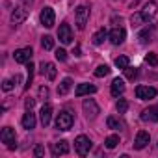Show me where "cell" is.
Returning a JSON list of instances; mask_svg holds the SVG:
<instances>
[{"label":"cell","instance_id":"83f0119b","mask_svg":"<svg viewBox=\"0 0 158 158\" xmlns=\"http://www.w3.org/2000/svg\"><path fill=\"white\" fill-rule=\"evenodd\" d=\"M117 143H119V136H115V134H114V136H108V138L104 139V145H106L108 149H115Z\"/></svg>","mask_w":158,"mask_h":158},{"label":"cell","instance_id":"d590c367","mask_svg":"<svg viewBox=\"0 0 158 158\" xmlns=\"http://www.w3.org/2000/svg\"><path fill=\"white\" fill-rule=\"evenodd\" d=\"M2 89H4V91H11V89H13V82H11V80H4V82H2Z\"/></svg>","mask_w":158,"mask_h":158},{"label":"cell","instance_id":"ffe728a7","mask_svg":"<svg viewBox=\"0 0 158 158\" xmlns=\"http://www.w3.org/2000/svg\"><path fill=\"white\" fill-rule=\"evenodd\" d=\"M52 152H54V154H67V152H69V143H67L65 139H61V141L54 143Z\"/></svg>","mask_w":158,"mask_h":158},{"label":"cell","instance_id":"7c38bea8","mask_svg":"<svg viewBox=\"0 0 158 158\" xmlns=\"http://www.w3.org/2000/svg\"><path fill=\"white\" fill-rule=\"evenodd\" d=\"M149 139H151V136H149V132H145V130H139L138 134H136V139H134V149H143V147H147V143H149Z\"/></svg>","mask_w":158,"mask_h":158},{"label":"cell","instance_id":"ac0fdd59","mask_svg":"<svg viewBox=\"0 0 158 158\" xmlns=\"http://www.w3.org/2000/svg\"><path fill=\"white\" fill-rule=\"evenodd\" d=\"M110 91H112V95H114V97H119V95H123V91H125V82L121 80V78H115V80L112 82V88H110Z\"/></svg>","mask_w":158,"mask_h":158},{"label":"cell","instance_id":"1f68e13d","mask_svg":"<svg viewBox=\"0 0 158 158\" xmlns=\"http://www.w3.org/2000/svg\"><path fill=\"white\" fill-rule=\"evenodd\" d=\"M145 61H147L149 65H158V56H156L154 52H149V54L145 56Z\"/></svg>","mask_w":158,"mask_h":158},{"label":"cell","instance_id":"4fadbf2b","mask_svg":"<svg viewBox=\"0 0 158 158\" xmlns=\"http://www.w3.org/2000/svg\"><path fill=\"white\" fill-rule=\"evenodd\" d=\"M26 17H28V10H24V8H15L13 13H11V23H13V24H21V23L26 21Z\"/></svg>","mask_w":158,"mask_h":158},{"label":"cell","instance_id":"2e32d148","mask_svg":"<svg viewBox=\"0 0 158 158\" xmlns=\"http://www.w3.org/2000/svg\"><path fill=\"white\" fill-rule=\"evenodd\" d=\"M143 121H158V106H149L141 112Z\"/></svg>","mask_w":158,"mask_h":158},{"label":"cell","instance_id":"d6a6232c","mask_svg":"<svg viewBox=\"0 0 158 158\" xmlns=\"http://www.w3.org/2000/svg\"><path fill=\"white\" fill-rule=\"evenodd\" d=\"M48 93H50V91H48V88H47V86H41V88H39V99H41V101L48 99Z\"/></svg>","mask_w":158,"mask_h":158},{"label":"cell","instance_id":"f35d334b","mask_svg":"<svg viewBox=\"0 0 158 158\" xmlns=\"http://www.w3.org/2000/svg\"><path fill=\"white\" fill-rule=\"evenodd\" d=\"M73 54H74V56H82V54H80V47H74V48H73Z\"/></svg>","mask_w":158,"mask_h":158},{"label":"cell","instance_id":"4dcf8cb0","mask_svg":"<svg viewBox=\"0 0 158 158\" xmlns=\"http://www.w3.org/2000/svg\"><path fill=\"white\" fill-rule=\"evenodd\" d=\"M125 76L128 78V80H134V78L138 76V69H136V67H130V65H128V67L125 69Z\"/></svg>","mask_w":158,"mask_h":158},{"label":"cell","instance_id":"e0dca14e","mask_svg":"<svg viewBox=\"0 0 158 158\" xmlns=\"http://www.w3.org/2000/svg\"><path fill=\"white\" fill-rule=\"evenodd\" d=\"M23 127L26 130H32L35 127V114H32V110H28L24 115H23Z\"/></svg>","mask_w":158,"mask_h":158},{"label":"cell","instance_id":"484cf974","mask_svg":"<svg viewBox=\"0 0 158 158\" xmlns=\"http://www.w3.org/2000/svg\"><path fill=\"white\" fill-rule=\"evenodd\" d=\"M115 65H117V69H123V71H125V69L130 65V60H128L127 56H117V58H115Z\"/></svg>","mask_w":158,"mask_h":158},{"label":"cell","instance_id":"8992f818","mask_svg":"<svg viewBox=\"0 0 158 158\" xmlns=\"http://www.w3.org/2000/svg\"><path fill=\"white\" fill-rule=\"evenodd\" d=\"M82 108H84V114H86L88 119H95V117L101 114V108H99V104H97L93 99H86L84 104H82Z\"/></svg>","mask_w":158,"mask_h":158},{"label":"cell","instance_id":"f546056e","mask_svg":"<svg viewBox=\"0 0 158 158\" xmlns=\"http://www.w3.org/2000/svg\"><path fill=\"white\" fill-rule=\"evenodd\" d=\"M115 108H117L119 114H127V110H128V102H127L125 99H119L117 104H115Z\"/></svg>","mask_w":158,"mask_h":158},{"label":"cell","instance_id":"52a82bcc","mask_svg":"<svg viewBox=\"0 0 158 158\" xmlns=\"http://www.w3.org/2000/svg\"><path fill=\"white\" fill-rule=\"evenodd\" d=\"M156 88H149V86H138L136 88V97L141 99V101H149V99H154L156 97Z\"/></svg>","mask_w":158,"mask_h":158},{"label":"cell","instance_id":"ab89813d","mask_svg":"<svg viewBox=\"0 0 158 158\" xmlns=\"http://www.w3.org/2000/svg\"><path fill=\"white\" fill-rule=\"evenodd\" d=\"M23 2H24L26 6H32V2H34V0H23Z\"/></svg>","mask_w":158,"mask_h":158},{"label":"cell","instance_id":"7402d4cb","mask_svg":"<svg viewBox=\"0 0 158 158\" xmlns=\"http://www.w3.org/2000/svg\"><path fill=\"white\" fill-rule=\"evenodd\" d=\"M106 37H108V32H106L104 28H101V30H97V32L93 34V45H102Z\"/></svg>","mask_w":158,"mask_h":158},{"label":"cell","instance_id":"277c9868","mask_svg":"<svg viewBox=\"0 0 158 158\" xmlns=\"http://www.w3.org/2000/svg\"><path fill=\"white\" fill-rule=\"evenodd\" d=\"M88 19H89V10L86 6H78L76 11H74V21H76V28L78 30H84L86 24H88Z\"/></svg>","mask_w":158,"mask_h":158},{"label":"cell","instance_id":"6da1fadb","mask_svg":"<svg viewBox=\"0 0 158 158\" xmlns=\"http://www.w3.org/2000/svg\"><path fill=\"white\" fill-rule=\"evenodd\" d=\"M0 139H2V143H6V147H8L10 151L17 149V136H15V130H13L11 127H4V128H2Z\"/></svg>","mask_w":158,"mask_h":158},{"label":"cell","instance_id":"603a6c76","mask_svg":"<svg viewBox=\"0 0 158 158\" xmlns=\"http://www.w3.org/2000/svg\"><path fill=\"white\" fill-rule=\"evenodd\" d=\"M106 125H108V128H112V130H121V121L117 119V117H114V115H110L108 119H106Z\"/></svg>","mask_w":158,"mask_h":158},{"label":"cell","instance_id":"d4e9b609","mask_svg":"<svg viewBox=\"0 0 158 158\" xmlns=\"http://www.w3.org/2000/svg\"><path fill=\"white\" fill-rule=\"evenodd\" d=\"M145 21H147V19H145V15H143V13H134V15L130 17V23H132V26H141Z\"/></svg>","mask_w":158,"mask_h":158},{"label":"cell","instance_id":"30bf717a","mask_svg":"<svg viewBox=\"0 0 158 158\" xmlns=\"http://www.w3.org/2000/svg\"><path fill=\"white\" fill-rule=\"evenodd\" d=\"M108 37H110V41H112L114 45H121V43L125 41V37H127V32H125V28L117 26V28H114V30L108 34Z\"/></svg>","mask_w":158,"mask_h":158},{"label":"cell","instance_id":"8fae6325","mask_svg":"<svg viewBox=\"0 0 158 158\" xmlns=\"http://www.w3.org/2000/svg\"><path fill=\"white\" fill-rule=\"evenodd\" d=\"M39 73H41L43 76L47 74L48 80H54V78H56V67H54V63H50V61H41Z\"/></svg>","mask_w":158,"mask_h":158},{"label":"cell","instance_id":"8d00e7d4","mask_svg":"<svg viewBox=\"0 0 158 158\" xmlns=\"http://www.w3.org/2000/svg\"><path fill=\"white\" fill-rule=\"evenodd\" d=\"M34 104H35V99H32V97H28V99L24 101V106H26V110H32V108H34Z\"/></svg>","mask_w":158,"mask_h":158},{"label":"cell","instance_id":"74e56055","mask_svg":"<svg viewBox=\"0 0 158 158\" xmlns=\"http://www.w3.org/2000/svg\"><path fill=\"white\" fill-rule=\"evenodd\" d=\"M34 154H35V156H43V154H45V149H43L41 145H37L35 151H34Z\"/></svg>","mask_w":158,"mask_h":158},{"label":"cell","instance_id":"5bb4252c","mask_svg":"<svg viewBox=\"0 0 158 158\" xmlns=\"http://www.w3.org/2000/svg\"><path fill=\"white\" fill-rule=\"evenodd\" d=\"M97 88L93 84H78L76 89H74V95L76 97H84V95H89V93H95Z\"/></svg>","mask_w":158,"mask_h":158},{"label":"cell","instance_id":"ba28073f","mask_svg":"<svg viewBox=\"0 0 158 158\" xmlns=\"http://www.w3.org/2000/svg\"><path fill=\"white\" fill-rule=\"evenodd\" d=\"M58 37L63 45H69L73 43V34H71V26L67 23H61L60 24V30H58Z\"/></svg>","mask_w":158,"mask_h":158},{"label":"cell","instance_id":"836d02e7","mask_svg":"<svg viewBox=\"0 0 158 158\" xmlns=\"http://www.w3.org/2000/svg\"><path fill=\"white\" fill-rule=\"evenodd\" d=\"M149 37H151V30H149V28H147V30H143V32L139 34V39H141V43H147V41H151Z\"/></svg>","mask_w":158,"mask_h":158},{"label":"cell","instance_id":"44dd1931","mask_svg":"<svg viewBox=\"0 0 158 158\" xmlns=\"http://www.w3.org/2000/svg\"><path fill=\"white\" fill-rule=\"evenodd\" d=\"M71 86H73L71 78H63V80L60 82V86H58V95H67L69 89H71Z\"/></svg>","mask_w":158,"mask_h":158},{"label":"cell","instance_id":"3957f363","mask_svg":"<svg viewBox=\"0 0 158 158\" xmlns=\"http://www.w3.org/2000/svg\"><path fill=\"white\" fill-rule=\"evenodd\" d=\"M73 123H74V117H73V114L67 112V110L60 112L58 117H56V127H58L60 130H69V128L73 127Z\"/></svg>","mask_w":158,"mask_h":158},{"label":"cell","instance_id":"cb8c5ba5","mask_svg":"<svg viewBox=\"0 0 158 158\" xmlns=\"http://www.w3.org/2000/svg\"><path fill=\"white\" fill-rule=\"evenodd\" d=\"M41 47H43V50H52L54 48V39L50 35H43L41 37Z\"/></svg>","mask_w":158,"mask_h":158},{"label":"cell","instance_id":"5b68a950","mask_svg":"<svg viewBox=\"0 0 158 158\" xmlns=\"http://www.w3.org/2000/svg\"><path fill=\"white\" fill-rule=\"evenodd\" d=\"M39 19H41V24H43L45 28H52V26H54V23H56L54 10H52L50 6H45V8L41 10V15H39Z\"/></svg>","mask_w":158,"mask_h":158},{"label":"cell","instance_id":"9c48e42d","mask_svg":"<svg viewBox=\"0 0 158 158\" xmlns=\"http://www.w3.org/2000/svg\"><path fill=\"white\" fill-rule=\"evenodd\" d=\"M32 47H24V48H19V50H15V54H13V58H15V61L17 63H28L30 60H32Z\"/></svg>","mask_w":158,"mask_h":158},{"label":"cell","instance_id":"7a4b0ae2","mask_svg":"<svg viewBox=\"0 0 158 158\" xmlns=\"http://www.w3.org/2000/svg\"><path fill=\"white\" fill-rule=\"evenodd\" d=\"M91 149V139L84 134H80L76 139H74V151L78 152V156H86Z\"/></svg>","mask_w":158,"mask_h":158},{"label":"cell","instance_id":"9a60e30c","mask_svg":"<svg viewBox=\"0 0 158 158\" xmlns=\"http://www.w3.org/2000/svg\"><path fill=\"white\" fill-rule=\"evenodd\" d=\"M39 115H41V125L43 127H48L50 125V119H52V106L50 104H43Z\"/></svg>","mask_w":158,"mask_h":158},{"label":"cell","instance_id":"f1b7e54d","mask_svg":"<svg viewBox=\"0 0 158 158\" xmlns=\"http://www.w3.org/2000/svg\"><path fill=\"white\" fill-rule=\"evenodd\" d=\"M106 74H110V67H108V65H99V67L95 69V76H97V78H102V76H106Z\"/></svg>","mask_w":158,"mask_h":158},{"label":"cell","instance_id":"4316f807","mask_svg":"<svg viewBox=\"0 0 158 158\" xmlns=\"http://www.w3.org/2000/svg\"><path fill=\"white\" fill-rule=\"evenodd\" d=\"M26 69H28V80H26V86H24V89H28V88L32 86V80H34V71H35V67H34V63H32V61H28Z\"/></svg>","mask_w":158,"mask_h":158},{"label":"cell","instance_id":"e575fe53","mask_svg":"<svg viewBox=\"0 0 158 158\" xmlns=\"http://www.w3.org/2000/svg\"><path fill=\"white\" fill-rule=\"evenodd\" d=\"M56 60L65 61V60H67V52H65L63 48H58V50H56Z\"/></svg>","mask_w":158,"mask_h":158},{"label":"cell","instance_id":"d6986e66","mask_svg":"<svg viewBox=\"0 0 158 158\" xmlns=\"http://www.w3.org/2000/svg\"><path fill=\"white\" fill-rule=\"evenodd\" d=\"M156 11H158V4L154 2V0H151V2H147L145 4V8H143V15H145V19H151V17H154L156 15Z\"/></svg>","mask_w":158,"mask_h":158}]
</instances>
